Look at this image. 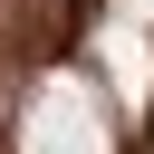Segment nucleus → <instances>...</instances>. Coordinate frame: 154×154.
<instances>
[{
  "label": "nucleus",
  "mask_w": 154,
  "mask_h": 154,
  "mask_svg": "<svg viewBox=\"0 0 154 154\" xmlns=\"http://www.w3.org/2000/svg\"><path fill=\"white\" fill-rule=\"evenodd\" d=\"M0 154H154V0H0Z\"/></svg>",
  "instance_id": "nucleus-1"
}]
</instances>
